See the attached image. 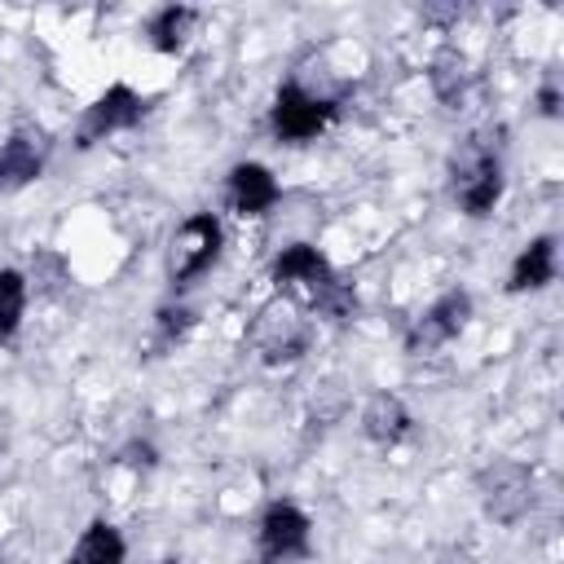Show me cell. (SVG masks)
Wrapping results in <instances>:
<instances>
[{
	"label": "cell",
	"mask_w": 564,
	"mask_h": 564,
	"mask_svg": "<svg viewBox=\"0 0 564 564\" xmlns=\"http://www.w3.org/2000/svg\"><path fill=\"white\" fill-rule=\"evenodd\" d=\"M40 167H44V159H40L35 141H31V137H9V141L0 145V194L22 189L26 181L40 176Z\"/></svg>",
	"instance_id": "4fadbf2b"
},
{
	"label": "cell",
	"mask_w": 564,
	"mask_h": 564,
	"mask_svg": "<svg viewBox=\"0 0 564 564\" xmlns=\"http://www.w3.org/2000/svg\"><path fill=\"white\" fill-rule=\"evenodd\" d=\"M189 22H194V9H185V4H167V9H159L154 22H150V44H154L159 53H176V48L185 44Z\"/></svg>",
	"instance_id": "9a60e30c"
},
{
	"label": "cell",
	"mask_w": 564,
	"mask_h": 564,
	"mask_svg": "<svg viewBox=\"0 0 564 564\" xmlns=\"http://www.w3.org/2000/svg\"><path fill=\"white\" fill-rule=\"evenodd\" d=\"M551 278H555V238H533V242L516 256L507 291H542Z\"/></svg>",
	"instance_id": "7c38bea8"
},
{
	"label": "cell",
	"mask_w": 564,
	"mask_h": 564,
	"mask_svg": "<svg viewBox=\"0 0 564 564\" xmlns=\"http://www.w3.org/2000/svg\"><path fill=\"white\" fill-rule=\"evenodd\" d=\"M220 256V220L212 212L189 216L176 234H172V251H167V273L176 286H189L194 278H203Z\"/></svg>",
	"instance_id": "7a4b0ae2"
},
{
	"label": "cell",
	"mask_w": 564,
	"mask_h": 564,
	"mask_svg": "<svg viewBox=\"0 0 564 564\" xmlns=\"http://www.w3.org/2000/svg\"><path fill=\"white\" fill-rule=\"evenodd\" d=\"M229 203L242 216H264L278 203V181L264 163H238L229 172Z\"/></svg>",
	"instance_id": "ba28073f"
},
{
	"label": "cell",
	"mask_w": 564,
	"mask_h": 564,
	"mask_svg": "<svg viewBox=\"0 0 564 564\" xmlns=\"http://www.w3.org/2000/svg\"><path fill=\"white\" fill-rule=\"evenodd\" d=\"M22 308H26V282H22V273L4 269L0 273V339H9L18 330Z\"/></svg>",
	"instance_id": "2e32d148"
},
{
	"label": "cell",
	"mask_w": 564,
	"mask_h": 564,
	"mask_svg": "<svg viewBox=\"0 0 564 564\" xmlns=\"http://www.w3.org/2000/svg\"><path fill=\"white\" fill-rule=\"evenodd\" d=\"M66 564H123V538L115 524L93 520L84 529V538L75 542V551L66 555Z\"/></svg>",
	"instance_id": "5bb4252c"
},
{
	"label": "cell",
	"mask_w": 564,
	"mask_h": 564,
	"mask_svg": "<svg viewBox=\"0 0 564 564\" xmlns=\"http://www.w3.org/2000/svg\"><path fill=\"white\" fill-rule=\"evenodd\" d=\"M163 564H176V560H163Z\"/></svg>",
	"instance_id": "ffe728a7"
},
{
	"label": "cell",
	"mask_w": 564,
	"mask_h": 564,
	"mask_svg": "<svg viewBox=\"0 0 564 564\" xmlns=\"http://www.w3.org/2000/svg\"><path fill=\"white\" fill-rule=\"evenodd\" d=\"M145 115V101L128 88V84H110L88 110H84V123H79V145H93L110 132H123V128H137Z\"/></svg>",
	"instance_id": "5b68a950"
},
{
	"label": "cell",
	"mask_w": 564,
	"mask_h": 564,
	"mask_svg": "<svg viewBox=\"0 0 564 564\" xmlns=\"http://www.w3.org/2000/svg\"><path fill=\"white\" fill-rule=\"evenodd\" d=\"M330 115H335L330 101L304 93L300 84H282L278 97H273L269 123H273V132H278L282 141H313V137L330 123Z\"/></svg>",
	"instance_id": "277c9868"
},
{
	"label": "cell",
	"mask_w": 564,
	"mask_h": 564,
	"mask_svg": "<svg viewBox=\"0 0 564 564\" xmlns=\"http://www.w3.org/2000/svg\"><path fill=\"white\" fill-rule=\"evenodd\" d=\"M273 282H278V286H295V282H304V286L322 291L326 282H335V273H330V260H326L317 247L295 242V247H286V251L273 260Z\"/></svg>",
	"instance_id": "9c48e42d"
},
{
	"label": "cell",
	"mask_w": 564,
	"mask_h": 564,
	"mask_svg": "<svg viewBox=\"0 0 564 564\" xmlns=\"http://www.w3.org/2000/svg\"><path fill=\"white\" fill-rule=\"evenodd\" d=\"M476 489H480L485 511L494 520H502V524H516L529 511V502H533V476L520 463H494V467H485L476 476Z\"/></svg>",
	"instance_id": "3957f363"
},
{
	"label": "cell",
	"mask_w": 564,
	"mask_h": 564,
	"mask_svg": "<svg viewBox=\"0 0 564 564\" xmlns=\"http://www.w3.org/2000/svg\"><path fill=\"white\" fill-rule=\"evenodd\" d=\"M471 317V295L467 291H445L410 330V348H436V344H449Z\"/></svg>",
	"instance_id": "52a82bcc"
},
{
	"label": "cell",
	"mask_w": 564,
	"mask_h": 564,
	"mask_svg": "<svg viewBox=\"0 0 564 564\" xmlns=\"http://www.w3.org/2000/svg\"><path fill=\"white\" fill-rule=\"evenodd\" d=\"M361 432H366L370 441H379V445H397V441L410 436V410L401 405V397L379 392V397H370L366 410H361Z\"/></svg>",
	"instance_id": "8fae6325"
},
{
	"label": "cell",
	"mask_w": 564,
	"mask_h": 564,
	"mask_svg": "<svg viewBox=\"0 0 564 564\" xmlns=\"http://www.w3.org/2000/svg\"><path fill=\"white\" fill-rule=\"evenodd\" d=\"M260 555L269 564L308 555V516L291 502H273L260 520Z\"/></svg>",
	"instance_id": "8992f818"
},
{
	"label": "cell",
	"mask_w": 564,
	"mask_h": 564,
	"mask_svg": "<svg viewBox=\"0 0 564 564\" xmlns=\"http://www.w3.org/2000/svg\"><path fill=\"white\" fill-rule=\"evenodd\" d=\"M344 410H348V392H344L335 379L313 392V414H317V423H335Z\"/></svg>",
	"instance_id": "e0dca14e"
},
{
	"label": "cell",
	"mask_w": 564,
	"mask_h": 564,
	"mask_svg": "<svg viewBox=\"0 0 564 564\" xmlns=\"http://www.w3.org/2000/svg\"><path fill=\"white\" fill-rule=\"evenodd\" d=\"M189 322H194V317H189L185 308H163V313H159V339H163V344L181 339V335L189 330Z\"/></svg>",
	"instance_id": "ac0fdd59"
},
{
	"label": "cell",
	"mask_w": 564,
	"mask_h": 564,
	"mask_svg": "<svg viewBox=\"0 0 564 564\" xmlns=\"http://www.w3.org/2000/svg\"><path fill=\"white\" fill-rule=\"evenodd\" d=\"M538 101H542V115H546V119H555V115H560V93H555V88H542V93H538Z\"/></svg>",
	"instance_id": "d6986e66"
},
{
	"label": "cell",
	"mask_w": 564,
	"mask_h": 564,
	"mask_svg": "<svg viewBox=\"0 0 564 564\" xmlns=\"http://www.w3.org/2000/svg\"><path fill=\"white\" fill-rule=\"evenodd\" d=\"M454 194L467 216H489L502 198V163L485 141H467L463 154H454Z\"/></svg>",
	"instance_id": "6da1fadb"
},
{
	"label": "cell",
	"mask_w": 564,
	"mask_h": 564,
	"mask_svg": "<svg viewBox=\"0 0 564 564\" xmlns=\"http://www.w3.org/2000/svg\"><path fill=\"white\" fill-rule=\"evenodd\" d=\"M256 344H260V352H264V361H295L304 348H308V326L300 322V317H291V313H282V322H278V313H264V322L256 326Z\"/></svg>",
	"instance_id": "30bf717a"
}]
</instances>
